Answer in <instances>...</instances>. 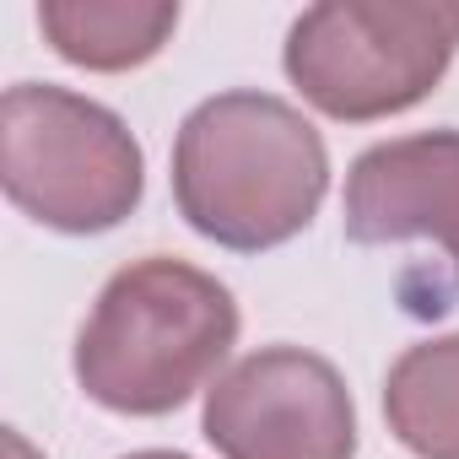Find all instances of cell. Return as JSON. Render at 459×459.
<instances>
[{
    "label": "cell",
    "instance_id": "obj_4",
    "mask_svg": "<svg viewBox=\"0 0 459 459\" xmlns=\"http://www.w3.org/2000/svg\"><path fill=\"white\" fill-rule=\"evenodd\" d=\"M459 55L448 0H325L287 28V82L325 119L373 125L416 108Z\"/></svg>",
    "mask_w": 459,
    "mask_h": 459
},
{
    "label": "cell",
    "instance_id": "obj_5",
    "mask_svg": "<svg viewBox=\"0 0 459 459\" xmlns=\"http://www.w3.org/2000/svg\"><path fill=\"white\" fill-rule=\"evenodd\" d=\"M200 432L221 459H357V405L341 368L303 346H260L211 389Z\"/></svg>",
    "mask_w": 459,
    "mask_h": 459
},
{
    "label": "cell",
    "instance_id": "obj_8",
    "mask_svg": "<svg viewBox=\"0 0 459 459\" xmlns=\"http://www.w3.org/2000/svg\"><path fill=\"white\" fill-rule=\"evenodd\" d=\"M384 421L416 459H459V335H432L394 357Z\"/></svg>",
    "mask_w": 459,
    "mask_h": 459
},
{
    "label": "cell",
    "instance_id": "obj_9",
    "mask_svg": "<svg viewBox=\"0 0 459 459\" xmlns=\"http://www.w3.org/2000/svg\"><path fill=\"white\" fill-rule=\"evenodd\" d=\"M6 454H12V459H39V454L28 448V437H22V432H6Z\"/></svg>",
    "mask_w": 459,
    "mask_h": 459
},
{
    "label": "cell",
    "instance_id": "obj_10",
    "mask_svg": "<svg viewBox=\"0 0 459 459\" xmlns=\"http://www.w3.org/2000/svg\"><path fill=\"white\" fill-rule=\"evenodd\" d=\"M125 459H189V454H178V448H141V454H125Z\"/></svg>",
    "mask_w": 459,
    "mask_h": 459
},
{
    "label": "cell",
    "instance_id": "obj_1",
    "mask_svg": "<svg viewBox=\"0 0 459 459\" xmlns=\"http://www.w3.org/2000/svg\"><path fill=\"white\" fill-rule=\"evenodd\" d=\"M325 195V135L276 92H216L173 135V205L216 249L265 255L292 244Z\"/></svg>",
    "mask_w": 459,
    "mask_h": 459
},
{
    "label": "cell",
    "instance_id": "obj_6",
    "mask_svg": "<svg viewBox=\"0 0 459 459\" xmlns=\"http://www.w3.org/2000/svg\"><path fill=\"white\" fill-rule=\"evenodd\" d=\"M341 227L362 249L432 244L459 287V130H421L368 146L346 173Z\"/></svg>",
    "mask_w": 459,
    "mask_h": 459
},
{
    "label": "cell",
    "instance_id": "obj_2",
    "mask_svg": "<svg viewBox=\"0 0 459 459\" xmlns=\"http://www.w3.org/2000/svg\"><path fill=\"white\" fill-rule=\"evenodd\" d=\"M238 303L211 271L146 255L114 271L76 335V384L119 416H168L221 378Z\"/></svg>",
    "mask_w": 459,
    "mask_h": 459
},
{
    "label": "cell",
    "instance_id": "obj_7",
    "mask_svg": "<svg viewBox=\"0 0 459 459\" xmlns=\"http://www.w3.org/2000/svg\"><path fill=\"white\" fill-rule=\"evenodd\" d=\"M178 28L173 0H44L39 33L82 71H135L162 55Z\"/></svg>",
    "mask_w": 459,
    "mask_h": 459
},
{
    "label": "cell",
    "instance_id": "obj_3",
    "mask_svg": "<svg viewBox=\"0 0 459 459\" xmlns=\"http://www.w3.org/2000/svg\"><path fill=\"white\" fill-rule=\"evenodd\" d=\"M0 184L49 233H108L146 195V157L130 125L49 82H17L0 98Z\"/></svg>",
    "mask_w": 459,
    "mask_h": 459
}]
</instances>
